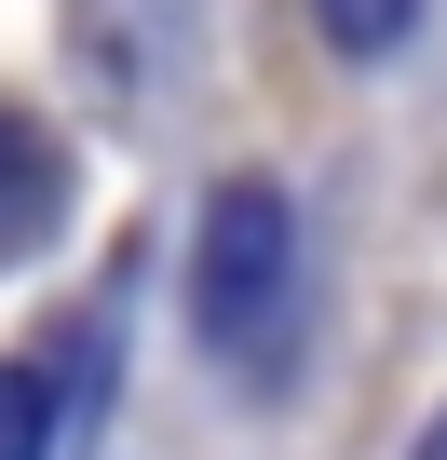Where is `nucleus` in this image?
<instances>
[{"label": "nucleus", "mask_w": 447, "mask_h": 460, "mask_svg": "<svg viewBox=\"0 0 447 460\" xmlns=\"http://www.w3.org/2000/svg\"><path fill=\"white\" fill-rule=\"evenodd\" d=\"M0 460H68V420H55V366L41 352L0 366Z\"/></svg>", "instance_id": "obj_3"}, {"label": "nucleus", "mask_w": 447, "mask_h": 460, "mask_svg": "<svg viewBox=\"0 0 447 460\" xmlns=\"http://www.w3.org/2000/svg\"><path fill=\"white\" fill-rule=\"evenodd\" d=\"M312 28H326L339 55H393V41L420 28V0H312Z\"/></svg>", "instance_id": "obj_4"}, {"label": "nucleus", "mask_w": 447, "mask_h": 460, "mask_svg": "<svg viewBox=\"0 0 447 460\" xmlns=\"http://www.w3.org/2000/svg\"><path fill=\"white\" fill-rule=\"evenodd\" d=\"M420 460H447V420H434V433H420Z\"/></svg>", "instance_id": "obj_5"}, {"label": "nucleus", "mask_w": 447, "mask_h": 460, "mask_svg": "<svg viewBox=\"0 0 447 460\" xmlns=\"http://www.w3.org/2000/svg\"><path fill=\"white\" fill-rule=\"evenodd\" d=\"M68 136H41L28 109H0V271H14V258H41L55 244V230H68Z\"/></svg>", "instance_id": "obj_2"}, {"label": "nucleus", "mask_w": 447, "mask_h": 460, "mask_svg": "<svg viewBox=\"0 0 447 460\" xmlns=\"http://www.w3.org/2000/svg\"><path fill=\"white\" fill-rule=\"evenodd\" d=\"M190 325H203L217 366H245V379H285V366H299V217H285L272 176H217V190H203Z\"/></svg>", "instance_id": "obj_1"}]
</instances>
